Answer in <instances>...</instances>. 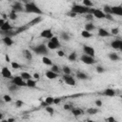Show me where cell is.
I'll use <instances>...</instances> for the list:
<instances>
[{
  "mask_svg": "<svg viewBox=\"0 0 122 122\" xmlns=\"http://www.w3.org/2000/svg\"><path fill=\"white\" fill-rule=\"evenodd\" d=\"M2 42H3L6 46H8V47H11V46L13 45V40H12V38H11L10 36H3Z\"/></svg>",
  "mask_w": 122,
  "mask_h": 122,
  "instance_id": "14",
  "label": "cell"
},
{
  "mask_svg": "<svg viewBox=\"0 0 122 122\" xmlns=\"http://www.w3.org/2000/svg\"><path fill=\"white\" fill-rule=\"evenodd\" d=\"M42 62H43V64H45V65H47V66H51V65H52V61H51L49 57H47L46 55H44V56L42 57Z\"/></svg>",
  "mask_w": 122,
  "mask_h": 122,
  "instance_id": "26",
  "label": "cell"
},
{
  "mask_svg": "<svg viewBox=\"0 0 122 122\" xmlns=\"http://www.w3.org/2000/svg\"><path fill=\"white\" fill-rule=\"evenodd\" d=\"M60 36H61V39H63L64 41H70V39H71L69 33L66 32V31H62V32L60 33Z\"/></svg>",
  "mask_w": 122,
  "mask_h": 122,
  "instance_id": "30",
  "label": "cell"
},
{
  "mask_svg": "<svg viewBox=\"0 0 122 122\" xmlns=\"http://www.w3.org/2000/svg\"><path fill=\"white\" fill-rule=\"evenodd\" d=\"M4 119V114L0 112V120H3Z\"/></svg>",
  "mask_w": 122,
  "mask_h": 122,
  "instance_id": "58",
  "label": "cell"
},
{
  "mask_svg": "<svg viewBox=\"0 0 122 122\" xmlns=\"http://www.w3.org/2000/svg\"><path fill=\"white\" fill-rule=\"evenodd\" d=\"M36 54L38 55H48L49 54V49L45 44H40L31 49Z\"/></svg>",
  "mask_w": 122,
  "mask_h": 122,
  "instance_id": "3",
  "label": "cell"
},
{
  "mask_svg": "<svg viewBox=\"0 0 122 122\" xmlns=\"http://www.w3.org/2000/svg\"><path fill=\"white\" fill-rule=\"evenodd\" d=\"M24 10L28 13H35L38 15H42L43 11L42 10L34 3V2H29L27 4H24Z\"/></svg>",
  "mask_w": 122,
  "mask_h": 122,
  "instance_id": "1",
  "label": "cell"
},
{
  "mask_svg": "<svg viewBox=\"0 0 122 122\" xmlns=\"http://www.w3.org/2000/svg\"><path fill=\"white\" fill-rule=\"evenodd\" d=\"M92 10H93V8H88V7H85L83 5L74 4V5L71 6V11H72L76 14H88V13L92 14Z\"/></svg>",
  "mask_w": 122,
  "mask_h": 122,
  "instance_id": "2",
  "label": "cell"
},
{
  "mask_svg": "<svg viewBox=\"0 0 122 122\" xmlns=\"http://www.w3.org/2000/svg\"><path fill=\"white\" fill-rule=\"evenodd\" d=\"M83 51H84V53L87 54V55H90V56H92V57L95 56V50H94L92 46L84 45V46H83Z\"/></svg>",
  "mask_w": 122,
  "mask_h": 122,
  "instance_id": "6",
  "label": "cell"
},
{
  "mask_svg": "<svg viewBox=\"0 0 122 122\" xmlns=\"http://www.w3.org/2000/svg\"><path fill=\"white\" fill-rule=\"evenodd\" d=\"M5 59H6V62H10V56L8 54H5Z\"/></svg>",
  "mask_w": 122,
  "mask_h": 122,
  "instance_id": "54",
  "label": "cell"
},
{
  "mask_svg": "<svg viewBox=\"0 0 122 122\" xmlns=\"http://www.w3.org/2000/svg\"><path fill=\"white\" fill-rule=\"evenodd\" d=\"M11 10L15 11L16 13H17V12H21V11H23V10H24L23 4H22L21 2H19V1L14 2V3L12 4V6H11Z\"/></svg>",
  "mask_w": 122,
  "mask_h": 122,
  "instance_id": "8",
  "label": "cell"
},
{
  "mask_svg": "<svg viewBox=\"0 0 122 122\" xmlns=\"http://www.w3.org/2000/svg\"><path fill=\"white\" fill-rule=\"evenodd\" d=\"M42 21V16L41 15H38L37 17H35L34 19H32L31 21H30V23L27 25L28 27H31V26H34V25H36V24H38L39 22H41Z\"/></svg>",
  "mask_w": 122,
  "mask_h": 122,
  "instance_id": "19",
  "label": "cell"
},
{
  "mask_svg": "<svg viewBox=\"0 0 122 122\" xmlns=\"http://www.w3.org/2000/svg\"><path fill=\"white\" fill-rule=\"evenodd\" d=\"M12 30V26L10 24L9 21H5L3 25L0 27V30Z\"/></svg>",
  "mask_w": 122,
  "mask_h": 122,
  "instance_id": "18",
  "label": "cell"
},
{
  "mask_svg": "<svg viewBox=\"0 0 122 122\" xmlns=\"http://www.w3.org/2000/svg\"><path fill=\"white\" fill-rule=\"evenodd\" d=\"M103 11H104V13H111V14H112L111 6H109V5H104V7H103Z\"/></svg>",
  "mask_w": 122,
  "mask_h": 122,
  "instance_id": "37",
  "label": "cell"
},
{
  "mask_svg": "<svg viewBox=\"0 0 122 122\" xmlns=\"http://www.w3.org/2000/svg\"><path fill=\"white\" fill-rule=\"evenodd\" d=\"M105 18L108 19V20H111V21L113 20V17H112V15L111 13H105Z\"/></svg>",
  "mask_w": 122,
  "mask_h": 122,
  "instance_id": "48",
  "label": "cell"
},
{
  "mask_svg": "<svg viewBox=\"0 0 122 122\" xmlns=\"http://www.w3.org/2000/svg\"><path fill=\"white\" fill-rule=\"evenodd\" d=\"M10 65H11V68L12 69H14V70H18V69H20V65L17 63V62H15V61H12L11 63H10Z\"/></svg>",
  "mask_w": 122,
  "mask_h": 122,
  "instance_id": "43",
  "label": "cell"
},
{
  "mask_svg": "<svg viewBox=\"0 0 122 122\" xmlns=\"http://www.w3.org/2000/svg\"><path fill=\"white\" fill-rule=\"evenodd\" d=\"M103 94L105 96H108V97H112L115 95V91L113 89H111V88H108L106 90H104L103 92Z\"/></svg>",
  "mask_w": 122,
  "mask_h": 122,
  "instance_id": "17",
  "label": "cell"
},
{
  "mask_svg": "<svg viewBox=\"0 0 122 122\" xmlns=\"http://www.w3.org/2000/svg\"><path fill=\"white\" fill-rule=\"evenodd\" d=\"M18 88H19V87H18V86H16L15 84H13V83H11V84L8 87V89H9V91H10V92H14V91H16Z\"/></svg>",
  "mask_w": 122,
  "mask_h": 122,
  "instance_id": "40",
  "label": "cell"
},
{
  "mask_svg": "<svg viewBox=\"0 0 122 122\" xmlns=\"http://www.w3.org/2000/svg\"><path fill=\"white\" fill-rule=\"evenodd\" d=\"M5 21H6V20H4L3 18H0V27H1L2 25H3V23H4Z\"/></svg>",
  "mask_w": 122,
  "mask_h": 122,
  "instance_id": "57",
  "label": "cell"
},
{
  "mask_svg": "<svg viewBox=\"0 0 122 122\" xmlns=\"http://www.w3.org/2000/svg\"><path fill=\"white\" fill-rule=\"evenodd\" d=\"M18 1L21 2V3H23V4H27V3L30 2V0H18Z\"/></svg>",
  "mask_w": 122,
  "mask_h": 122,
  "instance_id": "55",
  "label": "cell"
},
{
  "mask_svg": "<svg viewBox=\"0 0 122 122\" xmlns=\"http://www.w3.org/2000/svg\"><path fill=\"white\" fill-rule=\"evenodd\" d=\"M96 71H97L98 73H103V72L105 71V69H104L102 66H97V67H96Z\"/></svg>",
  "mask_w": 122,
  "mask_h": 122,
  "instance_id": "46",
  "label": "cell"
},
{
  "mask_svg": "<svg viewBox=\"0 0 122 122\" xmlns=\"http://www.w3.org/2000/svg\"><path fill=\"white\" fill-rule=\"evenodd\" d=\"M45 109H46V112H47L50 115H53V113H54V110H53V108H52V107H51V105L46 106V107H45Z\"/></svg>",
  "mask_w": 122,
  "mask_h": 122,
  "instance_id": "33",
  "label": "cell"
},
{
  "mask_svg": "<svg viewBox=\"0 0 122 122\" xmlns=\"http://www.w3.org/2000/svg\"><path fill=\"white\" fill-rule=\"evenodd\" d=\"M119 31H120V30H119V28H112V29L111 30V32H110V33H111L112 35H117V34L119 33Z\"/></svg>",
  "mask_w": 122,
  "mask_h": 122,
  "instance_id": "42",
  "label": "cell"
},
{
  "mask_svg": "<svg viewBox=\"0 0 122 122\" xmlns=\"http://www.w3.org/2000/svg\"><path fill=\"white\" fill-rule=\"evenodd\" d=\"M111 10H112V14L118 15V16H121L122 15V7L120 5H118V6H112V7H111Z\"/></svg>",
  "mask_w": 122,
  "mask_h": 122,
  "instance_id": "13",
  "label": "cell"
},
{
  "mask_svg": "<svg viewBox=\"0 0 122 122\" xmlns=\"http://www.w3.org/2000/svg\"><path fill=\"white\" fill-rule=\"evenodd\" d=\"M53 36L51 30V29H45L40 32V37L42 38H46V39H51Z\"/></svg>",
  "mask_w": 122,
  "mask_h": 122,
  "instance_id": "10",
  "label": "cell"
},
{
  "mask_svg": "<svg viewBox=\"0 0 122 122\" xmlns=\"http://www.w3.org/2000/svg\"><path fill=\"white\" fill-rule=\"evenodd\" d=\"M97 33H98V36H100V37H109V36L112 35L107 30H105L103 28H99Z\"/></svg>",
  "mask_w": 122,
  "mask_h": 122,
  "instance_id": "15",
  "label": "cell"
},
{
  "mask_svg": "<svg viewBox=\"0 0 122 122\" xmlns=\"http://www.w3.org/2000/svg\"><path fill=\"white\" fill-rule=\"evenodd\" d=\"M45 75H46V77L48 78V79H51V80H53V79H56L57 77H58V73H56V72H53L52 71H46V73H45Z\"/></svg>",
  "mask_w": 122,
  "mask_h": 122,
  "instance_id": "16",
  "label": "cell"
},
{
  "mask_svg": "<svg viewBox=\"0 0 122 122\" xmlns=\"http://www.w3.org/2000/svg\"><path fill=\"white\" fill-rule=\"evenodd\" d=\"M3 100H4V102L5 103H10V102H11V97H10V95H8V94H5V95H3Z\"/></svg>",
  "mask_w": 122,
  "mask_h": 122,
  "instance_id": "41",
  "label": "cell"
},
{
  "mask_svg": "<svg viewBox=\"0 0 122 122\" xmlns=\"http://www.w3.org/2000/svg\"><path fill=\"white\" fill-rule=\"evenodd\" d=\"M109 58H110L111 61H113V62H117V61L120 60V56L115 52H110L109 53Z\"/></svg>",
  "mask_w": 122,
  "mask_h": 122,
  "instance_id": "20",
  "label": "cell"
},
{
  "mask_svg": "<svg viewBox=\"0 0 122 122\" xmlns=\"http://www.w3.org/2000/svg\"><path fill=\"white\" fill-rule=\"evenodd\" d=\"M68 15H69V16H71V17H74V16L76 15V13H74V12H72V11H71L70 13H68Z\"/></svg>",
  "mask_w": 122,
  "mask_h": 122,
  "instance_id": "56",
  "label": "cell"
},
{
  "mask_svg": "<svg viewBox=\"0 0 122 122\" xmlns=\"http://www.w3.org/2000/svg\"><path fill=\"white\" fill-rule=\"evenodd\" d=\"M44 102L47 104V106H48V105H51V104H53V97H51V96H48V97L45 98Z\"/></svg>",
  "mask_w": 122,
  "mask_h": 122,
  "instance_id": "35",
  "label": "cell"
},
{
  "mask_svg": "<svg viewBox=\"0 0 122 122\" xmlns=\"http://www.w3.org/2000/svg\"><path fill=\"white\" fill-rule=\"evenodd\" d=\"M51 42H53L54 44H56V45H58L59 47H60V43H59V40H58V37H56V36H52L51 39H50Z\"/></svg>",
  "mask_w": 122,
  "mask_h": 122,
  "instance_id": "45",
  "label": "cell"
},
{
  "mask_svg": "<svg viewBox=\"0 0 122 122\" xmlns=\"http://www.w3.org/2000/svg\"><path fill=\"white\" fill-rule=\"evenodd\" d=\"M76 77H77L78 79H80V80H87V79H89L88 74H86V73L83 72V71H77V72H76Z\"/></svg>",
  "mask_w": 122,
  "mask_h": 122,
  "instance_id": "21",
  "label": "cell"
},
{
  "mask_svg": "<svg viewBox=\"0 0 122 122\" xmlns=\"http://www.w3.org/2000/svg\"><path fill=\"white\" fill-rule=\"evenodd\" d=\"M23 53H24V56H25V58H26L27 60H31V59H32V54H31L30 51H29V50H24V51H23Z\"/></svg>",
  "mask_w": 122,
  "mask_h": 122,
  "instance_id": "25",
  "label": "cell"
},
{
  "mask_svg": "<svg viewBox=\"0 0 122 122\" xmlns=\"http://www.w3.org/2000/svg\"><path fill=\"white\" fill-rule=\"evenodd\" d=\"M57 55H58L59 57H63V56L65 55L64 51H57Z\"/></svg>",
  "mask_w": 122,
  "mask_h": 122,
  "instance_id": "52",
  "label": "cell"
},
{
  "mask_svg": "<svg viewBox=\"0 0 122 122\" xmlns=\"http://www.w3.org/2000/svg\"><path fill=\"white\" fill-rule=\"evenodd\" d=\"M82 3H83V6L88 7V8H92L93 6V3L91 0H82Z\"/></svg>",
  "mask_w": 122,
  "mask_h": 122,
  "instance_id": "34",
  "label": "cell"
},
{
  "mask_svg": "<svg viewBox=\"0 0 122 122\" xmlns=\"http://www.w3.org/2000/svg\"><path fill=\"white\" fill-rule=\"evenodd\" d=\"M71 113H72L74 116H79V115H81L82 112H83L81 109H79V108H75V107H73V108L71 110Z\"/></svg>",
  "mask_w": 122,
  "mask_h": 122,
  "instance_id": "22",
  "label": "cell"
},
{
  "mask_svg": "<svg viewBox=\"0 0 122 122\" xmlns=\"http://www.w3.org/2000/svg\"><path fill=\"white\" fill-rule=\"evenodd\" d=\"M80 61L84 64H87V65H93L96 60L94 59V57L92 56H90V55H87L85 53H83L81 56H80Z\"/></svg>",
  "mask_w": 122,
  "mask_h": 122,
  "instance_id": "4",
  "label": "cell"
},
{
  "mask_svg": "<svg viewBox=\"0 0 122 122\" xmlns=\"http://www.w3.org/2000/svg\"><path fill=\"white\" fill-rule=\"evenodd\" d=\"M20 76L25 80V81H27L28 79H30L31 77H32V75H30L29 72H27V71H22L21 72V74H20Z\"/></svg>",
  "mask_w": 122,
  "mask_h": 122,
  "instance_id": "29",
  "label": "cell"
},
{
  "mask_svg": "<svg viewBox=\"0 0 122 122\" xmlns=\"http://www.w3.org/2000/svg\"><path fill=\"white\" fill-rule=\"evenodd\" d=\"M51 67V71H52L53 72H56V73H59V72H60V69H59V67H58L57 65L52 64Z\"/></svg>",
  "mask_w": 122,
  "mask_h": 122,
  "instance_id": "36",
  "label": "cell"
},
{
  "mask_svg": "<svg viewBox=\"0 0 122 122\" xmlns=\"http://www.w3.org/2000/svg\"><path fill=\"white\" fill-rule=\"evenodd\" d=\"M23 105H24V102H23L21 99H17V100L15 101V107H16V108H21Z\"/></svg>",
  "mask_w": 122,
  "mask_h": 122,
  "instance_id": "44",
  "label": "cell"
},
{
  "mask_svg": "<svg viewBox=\"0 0 122 122\" xmlns=\"http://www.w3.org/2000/svg\"><path fill=\"white\" fill-rule=\"evenodd\" d=\"M106 121L107 122H115V119L113 118V117H108V118H106Z\"/></svg>",
  "mask_w": 122,
  "mask_h": 122,
  "instance_id": "53",
  "label": "cell"
},
{
  "mask_svg": "<svg viewBox=\"0 0 122 122\" xmlns=\"http://www.w3.org/2000/svg\"><path fill=\"white\" fill-rule=\"evenodd\" d=\"M47 47H48V49H49V50H56V49H58V48H59V46H58V45L54 44V43H53V42H51V40L48 42Z\"/></svg>",
  "mask_w": 122,
  "mask_h": 122,
  "instance_id": "28",
  "label": "cell"
},
{
  "mask_svg": "<svg viewBox=\"0 0 122 122\" xmlns=\"http://www.w3.org/2000/svg\"><path fill=\"white\" fill-rule=\"evenodd\" d=\"M11 83L15 84V85L18 86L19 88H20V87H26V86H27L26 81H25L21 76H12V78H11Z\"/></svg>",
  "mask_w": 122,
  "mask_h": 122,
  "instance_id": "5",
  "label": "cell"
},
{
  "mask_svg": "<svg viewBox=\"0 0 122 122\" xmlns=\"http://www.w3.org/2000/svg\"><path fill=\"white\" fill-rule=\"evenodd\" d=\"M111 47L114 50H122V40L115 39L111 42Z\"/></svg>",
  "mask_w": 122,
  "mask_h": 122,
  "instance_id": "12",
  "label": "cell"
},
{
  "mask_svg": "<svg viewBox=\"0 0 122 122\" xmlns=\"http://www.w3.org/2000/svg\"><path fill=\"white\" fill-rule=\"evenodd\" d=\"M92 16L97 18V19H104L105 18V13L103 10H99V9H93L92 10Z\"/></svg>",
  "mask_w": 122,
  "mask_h": 122,
  "instance_id": "9",
  "label": "cell"
},
{
  "mask_svg": "<svg viewBox=\"0 0 122 122\" xmlns=\"http://www.w3.org/2000/svg\"><path fill=\"white\" fill-rule=\"evenodd\" d=\"M85 30H88V31L94 30H95V25H94L93 23H92V21H91V22H89V23H87V24L85 25Z\"/></svg>",
  "mask_w": 122,
  "mask_h": 122,
  "instance_id": "23",
  "label": "cell"
},
{
  "mask_svg": "<svg viewBox=\"0 0 122 122\" xmlns=\"http://www.w3.org/2000/svg\"><path fill=\"white\" fill-rule=\"evenodd\" d=\"M76 58H77V55H76L75 52H71V53H70V54H69V57H68L69 61H71V62H74V61L76 60Z\"/></svg>",
  "mask_w": 122,
  "mask_h": 122,
  "instance_id": "32",
  "label": "cell"
},
{
  "mask_svg": "<svg viewBox=\"0 0 122 122\" xmlns=\"http://www.w3.org/2000/svg\"><path fill=\"white\" fill-rule=\"evenodd\" d=\"M32 77H33L35 80H39V79H40V74H39V73H37V72H35V73H33Z\"/></svg>",
  "mask_w": 122,
  "mask_h": 122,
  "instance_id": "51",
  "label": "cell"
},
{
  "mask_svg": "<svg viewBox=\"0 0 122 122\" xmlns=\"http://www.w3.org/2000/svg\"><path fill=\"white\" fill-rule=\"evenodd\" d=\"M1 75L4 78H8V79H11L12 78V73L11 71L8 69V67H3L1 69Z\"/></svg>",
  "mask_w": 122,
  "mask_h": 122,
  "instance_id": "11",
  "label": "cell"
},
{
  "mask_svg": "<svg viewBox=\"0 0 122 122\" xmlns=\"http://www.w3.org/2000/svg\"><path fill=\"white\" fill-rule=\"evenodd\" d=\"M63 80L69 86H75V80L71 74H63Z\"/></svg>",
  "mask_w": 122,
  "mask_h": 122,
  "instance_id": "7",
  "label": "cell"
},
{
  "mask_svg": "<svg viewBox=\"0 0 122 122\" xmlns=\"http://www.w3.org/2000/svg\"><path fill=\"white\" fill-rule=\"evenodd\" d=\"M9 18L10 19V20H16L17 19V14H16V12L15 11H13V10H11L10 11V13L9 14Z\"/></svg>",
  "mask_w": 122,
  "mask_h": 122,
  "instance_id": "38",
  "label": "cell"
},
{
  "mask_svg": "<svg viewBox=\"0 0 122 122\" xmlns=\"http://www.w3.org/2000/svg\"><path fill=\"white\" fill-rule=\"evenodd\" d=\"M26 84H27V87L29 88H35L36 87V80H33V79H28L26 81Z\"/></svg>",
  "mask_w": 122,
  "mask_h": 122,
  "instance_id": "24",
  "label": "cell"
},
{
  "mask_svg": "<svg viewBox=\"0 0 122 122\" xmlns=\"http://www.w3.org/2000/svg\"><path fill=\"white\" fill-rule=\"evenodd\" d=\"M60 102H61V98H60V97L53 98V104H59Z\"/></svg>",
  "mask_w": 122,
  "mask_h": 122,
  "instance_id": "49",
  "label": "cell"
},
{
  "mask_svg": "<svg viewBox=\"0 0 122 122\" xmlns=\"http://www.w3.org/2000/svg\"><path fill=\"white\" fill-rule=\"evenodd\" d=\"M63 108H64V110H66V111H71L73 107H72V105H71V104H65Z\"/></svg>",
  "mask_w": 122,
  "mask_h": 122,
  "instance_id": "47",
  "label": "cell"
},
{
  "mask_svg": "<svg viewBox=\"0 0 122 122\" xmlns=\"http://www.w3.org/2000/svg\"><path fill=\"white\" fill-rule=\"evenodd\" d=\"M62 71H63L64 74H71V68H70V67H68V66H64V67L62 68Z\"/></svg>",
  "mask_w": 122,
  "mask_h": 122,
  "instance_id": "39",
  "label": "cell"
},
{
  "mask_svg": "<svg viewBox=\"0 0 122 122\" xmlns=\"http://www.w3.org/2000/svg\"><path fill=\"white\" fill-rule=\"evenodd\" d=\"M86 112H87L88 114H96L98 112V109H96V108H89Z\"/></svg>",
  "mask_w": 122,
  "mask_h": 122,
  "instance_id": "31",
  "label": "cell"
},
{
  "mask_svg": "<svg viewBox=\"0 0 122 122\" xmlns=\"http://www.w3.org/2000/svg\"><path fill=\"white\" fill-rule=\"evenodd\" d=\"M81 36L84 37V38H91V37L92 36V33L91 31H88V30H83L81 31Z\"/></svg>",
  "mask_w": 122,
  "mask_h": 122,
  "instance_id": "27",
  "label": "cell"
},
{
  "mask_svg": "<svg viewBox=\"0 0 122 122\" xmlns=\"http://www.w3.org/2000/svg\"><path fill=\"white\" fill-rule=\"evenodd\" d=\"M95 105H96V107H101L102 106V101L100 100V99H97V100H95Z\"/></svg>",
  "mask_w": 122,
  "mask_h": 122,
  "instance_id": "50",
  "label": "cell"
}]
</instances>
